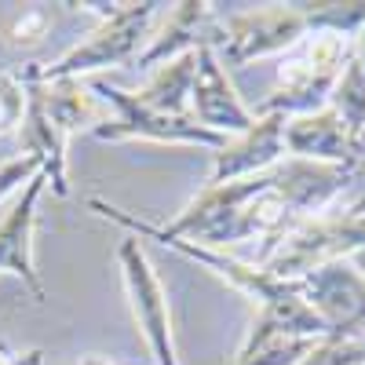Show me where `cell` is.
Returning a JSON list of instances; mask_svg holds the SVG:
<instances>
[{"mask_svg":"<svg viewBox=\"0 0 365 365\" xmlns=\"http://www.w3.org/2000/svg\"><path fill=\"white\" fill-rule=\"evenodd\" d=\"M292 227L296 220L285 212L282 197L270 187V168L249 179L205 187L175 220H168L165 227L158 223V230L168 237H182V241H194V245L223 249V252L237 241H263L259 256L252 259L259 267Z\"/></svg>","mask_w":365,"mask_h":365,"instance_id":"6da1fadb","label":"cell"},{"mask_svg":"<svg viewBox=\"0 0 365 365\" xmlns=\"http://www.w3.org/2000/svg\"><path fill=\"white\" fill-rule=\"evenodd\" d=\"M88 208L91 212H99L103 220L117 223V227H125L132 230V237H146V241H161L165 249L179 252V256H187L194 259L197 267L212 270L216 278H223L230 289H237L241 296H249L252 303H259V314H270V318H278L285 329L299 332V336H311V340H325V325L318 322V314L303 303L299 289L292 282H278L274 274H267L259 263L252 259H241V256H230L223 249H205V245H194V241H182V237H168L158 230V223H150V220H139L132 216V212L125 208H117L103 197H88Z\"/></svg>","mask_w":365,"mask_h":365,"instance_id":"7a4b0ae2","label":"cell"},{"mask_svg":"<svg viewBox=\"0 0 365 365\" xmlns=\"http://www.w3.org/2000/svg\"><path fill=\"white\" fill-rule=\"evenodd\" d=\"M70 8L96 11L99 26L88 34V41L70 48L63 58H55V63H26V66H19L15 73H19L22 84L81 81L84 73H96V70L128 66L132 58H139L143 41H150V26H154L161 4L143 0V4H70Z\"/></svg>","mask_w":365,"mask_h":365,"instance_id":"3957f363","label":"cell"},{"mask_svg":"<svg viewBox=\"0 0 365 365\" xmlns=\"http://www.w3.org/2000/svg\"><path fill=\"white\" fill-rule=\"evenodd\" d=\"M351 51H354V37L332 34V29H311L307 37H299L282 55L278 81H274V91L259 113L299 117L329 106V96L336 88Z\"/></svg>","mask_w":365,"mask_h":365,"instance_id":"277c9868","label":"cell"},{"mask_svg":"<svg viewBox=\"0 0 365 365\" xmlns=\"http://www.w3.org/2000/svg\"><path fill=\"white\" fill-rule=\"evenodd\" d=\"M365 245V197L347 205H329L318 216L296 223L263 263L267 274L278 282H299L325 263L351 259Z\"/></svg>","mask_w":365,"mask_h":365,"instance_id":"5b68a950","label":"cell"},{"mask_svg":"<svg viewBox=\"0 0 365 365\" xmlns=\"http://www.w3.org/2000/svg\"><path fill=\"white\" fill-rule=\"evenodd\" d=\"M311 34V22L303 4L289 8H259V11H241L223 22H212L208 29V48L220 58V66H245L267 55H285L299 37Z\"/></svg>","mask_w":365,"mask_h":365,"instance_id":"8992f818","label":"cell"},{"mask_svg":"<svg viewBox=\"0 0 365 365\" xmlns=\"http://www.w3.org/2000/svg\"><path fill=\"white\" fill-rule=\"evenodd\" d=\"M91 96L103 99L113 117H106L103 125L91 128L99 143H125V139H146V143H165V146H208V150H220L227 143V135L220 132H208L201 128L190 113L172 117V113H158L143 106L132 91L106 84V81H91Z\"/></svg>","mask_w":365,"mask_h":365,"instance_id":"52a82bcc","label":"cell"},{"mask_svg":"<svg viewBox=\"0 0 365 365\" xmlns=\"http://www.w3.org/2000/svg\"><path fill=\"white\" fill-rule=\"evenodd\" d=\"M292 285L325 325V340L354 344L365 336V278L354 270L351 259L325 263Z\"/></svg>","mask_w":365,"mask_h":365,"instance_id":"ba28073f","label":"cell"},{"mask_svg":"<svg viewBox=\"0 0 365 365\" xmlns=\"http://www.w3.org/2000/svg\"><path fill=\"white\" fill-rule=\"evenodd\" d=\"M117 267L125 278V292H128V307L132 318L143 332V340L154 354V365H179L175 354V336H172V311H168V296L161 278L150 267L139 237H120L117 245Z\"/></svg>","mask_w":365,"mask_h":365,"instance_id":"9c48e42d","label":"cell"},{"mask_svg":"<svg viewBox=\"0 0 365 365\" xmlns=\"http://www.w3.org/2000/svg\"><path fill=\"white\" fill-rule=\"evenodd\" d=\"M358 168H344V165H318V161H296V158H282L270 168V187L282 197L285 212L303 223L325 212L329 205H336L340 194L354 182Z\"/></svg>","mask_w":365,"mask_h":365,"instance_id":"30bf717a","label":"cell"},{"mask_svg":"<svg viewBox=\"0 0 365 365\" xmlns=\"http://www.w3.org/2000/svg\"><path fill=\"white\" fill-rule=\"evenodd\" d=\"M285 154L296 161H318V165H344L358 168L365 158V143L344 125V117L336 110H314V113H299L285 117Z\"/></svg>","mask_w":365,"mask_h":365,"instance_id":"8fae6325","label":"cell"},{"mask_svg":"<svg viewBox=\"0 0 365 365\" xmlns=\"http://www.w3.org/2000/svg\"><path fill=\"white\" fill-rule=\"evenodd\" d=\"M44 190H48V179H44V172H37L19 190V201L8 208V216L0 220V270L11 274V278H19L37 303L48 299L44 282H41V270H37V259H34L37 205H41Z\"/></svg>","mask_w":365,"mask_h":365,"instance_id":"7c38bea8","label":"cell"},{"mask_svg":"<svg viewBox=\"0 0 365 365\" xmlns=\"http://www.w3.org/2000/svg\"><path fill=\"white\" fill-rule=\"evenodd\" d=\"M190 117L201 128L220 132V135H241L252 128L256 113L241 103L234 81L220 66V58L212 55L208 44L197 48V73L190 88Z\"/></svg>","mask_w":365,"mask_h":365,"instance_id":"4fadbf2b","label":"cell"},{"mask_svg":"<svg viewBox=\"0 0 365 365\" xmlns=\"http://www.w3.org/2000/svg\"><path fill=\"white\" fill-rule=\"evenodd\" d=\"M282 132H285V117L282 113H256L249 132L227 135V143L216 150L208 187L234 182V179H249V175H259V172L274 168L285 158Z\"/></svg>","mask_w":365,"mask_h":365,"instance_id":"5bb4252c","label":"cell"},{"mask_svg":"<svg viewBox=\"0 0 365 365\" xmlns=\"http://www.w3.org/2000/svg\"><path fill=\"white\" fill-rule=\"evenodd\" d=\"M26 88H29V84H26ZM66 146H70L66 128L44 110V103L34 96V88H29V91H26V113H22V125H19V150H22V154L41 158L48 190H51L55 197H70Z\"/></svg>","mask_w":365,"mask_h":365,"instance_id":"9a60e30c","label":"cell"},{"mask_svg":"<svg viewBox=\"0 0 365 365\" xmlns=\"http://www.w3.org/2000/svg\"><path fill=\"white\" fill-rule=\"evenodd\" d=\"M212 4L205 0H182L172 4L158 34H150V44L139 51V66L143 70H158L161 63H172L179 55H190L208 41L212 29Z\"/></svg>","mask_w":365,"mask_h":365,"instance_id":"2e32d148","label":"cell"},{"mask_svg":"<svg viewBox=\"0 0 365 365\" xmlns=\"http://www.w3.org/2000/svg\"><path fill=\"white\" fill-rule=\"evenodd\" d=\"M314 344L318 340L299 336V332L285 329L278 318L256 311L245 344H241L237 354H234V365H296Z\"/></svg>","mask_w":365,"mask_h":365,"instance_id":"e0dca14e","label":"cell"},{"mask_svg":"<svg viewBox=\"0 0 365 365\" xmlns=\"http://www.w3.org/2000/svg\"><path fill=\"white\" fill-rule=\"evenodd\" d=\"M194 73H197V51L190 55H179L172 63H161L158 70H150V81L132 91V96L158 110V113H172V117H182L190 113V88H194Z\"/></svg>","mask_w":365,"mask_h":365,"instance_id":"ac0fdd59","label":"cell"},{"mask_svg":"<svg viewBox=\"0 0 365 365\" xmlns=\"http://www.w3.org/2000/svg\"><path fill=\"white\" fill-rule=\"evenodd\" d=\"M329 110H336L344 117V125L361 139L365 135V26L354 37V51L347 58V66L329 96Z\"/></svg>","mask_w":365,"mask_h":365,"instance_id":"d6986e66","label":"cell"},{"mask_svg":"<svg viewBox=\"0 0 365 365\" xmlns=\"http://www.w3.org/2000/svg\"><path fill=\"white\" fill-rule=\"evenodd\" d=\"M311 29H332L344 37H358L365 26V0H351V4H303Z\"/></svg>","mask_w":365,"mask_h":365,"instance_id":"ffe728a7","label":"cell"},{"mask_svg":"<svg viewBox=\"0 0 365 365\" xmlns=\"http://www.w3.org/2000/svg\"><path fill=\"white\" fill-rule=\"evenodd\" d=\"M26 84L19 81L15 70L0 73V135L19 132L22 125V113H26Z\"/></svg>","mask_w":365,"mask_h":365,"instance_id":"44dd1931","label":"cell"},{"mask_svg":"<svg viewBox=\"0 0 365 365\" xmlns=\"http://www.w3.org/2000/svg\"><path fill=\"white\" fill-rule=\"evenodd\" d=\"M296 365H365V344H336V340H318Z\"/></svg>","mask_w":365,"mask_h":365,"instance_id":"7402d4cb","label":"cell"},{"mask_svg":"<svg viewBox=\"0 0 365 365\" xmlns=\"http://www.w3.org/2000/svg\"><path fill=\"white\" fill-rule=\"evenodd\" d=\"M37 172H44V165L34 154H19L11 161H0V201H4L8 194H15V190H22Z\"/></svg>","mask_w":365,"mask_h":365,"instance_id":"603a6c76","label":"cell"},{"mask_svg":"<svg viewBox=\"0 0 365 365\" xmlns=\"http://www.w3.org/2000/svg\"><path fill=\"white\" fill-rule=\"evenodd\" d=\"M44 26H48V19H44L41 8L22 11V19L15 22V41H37V37L44 34Z\"/></svg>","mask_w":365,"mask_h":365,"instance_id":"cb8c5ba5","label":"cell"},{"mask_svg":"<svg viewBox=\"0 0 365 365\" xmlns=\"http://www.w3.org/2000/svg\"><path fill=\"white\" fill-rule=\"evenodd\" d=\"M0 365H44V351H15L11 344L0 340Z\"/></svg>","mask_w":365,"mask_h":365,"instance_id":"d4e9b609","label":"cell"},{"mask_svg":"<svg viewBox=\"0 0 365 365\" xmlns=\"http://www.w3.org/2000/svg\"><path fill=\"white\" fill-rule=\"evenodd\" d=\"M351 263H354V270H358L361 278H365V245H361V249H358V252L351 256Z\"/></svg>","mask_w":365,"mask_h":365,"instance_id":"484cf974","label":"cell"},{"mask_svg":"<svg viewBox=\"0 0 365 365\" xmlns=\"http://www.w3.org/2000/svg\"><path fill=\"white\" fill-rule=\"evenodd\" d=\"M81 365H110V361H106V358H99V354H84V358H81Z\"/></svg>","mask_w":365,"mask_h":365,"instance_id":"4316f807","label":"cell"},{"mask_svg":"<svg viewBox=\"0 0 365 365\" xmlns=\"http://www.w3.org/2000/svg\"><path fill=\"white\" fill-rule=\"evenodd\" d=\"M361 344H365V336H361Z\"/></svg>","mask_w":365,"mask_h":365,"instance_id":"83f0119b","label":"cell"}]
</instances>
